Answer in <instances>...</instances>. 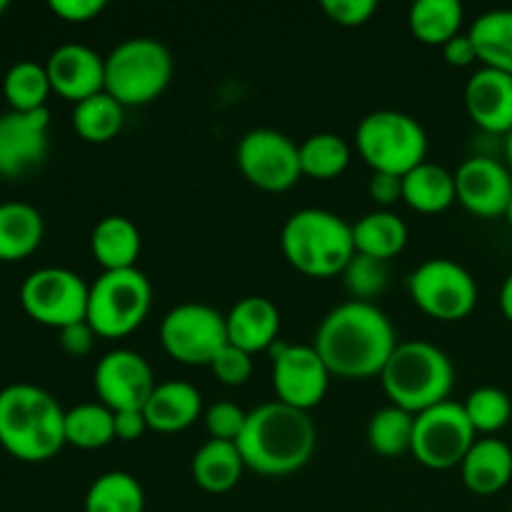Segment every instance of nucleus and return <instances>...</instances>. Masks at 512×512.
Masks as SVG:
<instances>
[{
	"label": "nucleus",
	"mask_w": 512,
	"mask_h": 512,
	"mask_svg": "<svg viewBox=\"0 0 512 512\" xmlns=\"http://www.w3.org/2000/svg\"><path fill=\"white\" fill-rule=\"evenodd\" d=\"M313 348L328 365L330 375L365 380L383 373L398 348V335L378 305L348 300L320 320Z\"/></svg>",
	"instance_id": "nucleus-1"
},
{
	"label": "nucleus",
	"mask_w": 512,
	"mask_h": 512,
	"mask_svg": "<svg viewBox=\"0 0 512 512\" xmlns=\"http://www.w3.org/2000/svg\"><path fill=\"white\" fill-rule=\"evenodd\" d=\"M245 468L265 478H283L303 470L318 445L310 413L273 400L250 410L238 438Z\"/></svg>",
	"instance_id": "nucleus-2"
},
{
	"label": "nucleus",
	"mask_w": 512,
	"mask_h": 512,
	"mask_svg": "<svg viewBox=\"0 0 512 512\" xmlns=\"http://www.w3.org/2000/svg\"><path fill=\"white\" fill-rule=\"evenodd\" d=\"M0 448L20 463L55 458L65 448V410L38 385H8L0 390Z\"/></svg>",
	"instance_id": "nucleus-3"
},
{
	"label": "nucleus",
	"mask_w": 512,
	"mask_h": 512,
	"mask_svg": "<svg viewBox=\"0 0 512 512\" xmlns=\"http://www.w3.org/2000/svg\"><path fill=\"white\" fill-rule=\"evenodd\" d=\"M280 248L305 278H335L355 255L353 225L330 210L303 208L285 220Z\"/></svg>",
	"instance_id": "nucleus-4"
},
{
	"label": "nucleus",
	"mask_w": 512,
	"mask_h": 512,
	"mask_svg": "<svg viewBox=\"0 0 512 512\" xmlns=\"http://www.w3.org/2000/svg\"><path fill=\"white\" fill-rule=\"evenodd\" d=\"M390 405L420 415L450 400L455 385L453 360L428 340L398 343L380 373Z\"/></svg>",
	"instance_id": "nucleus-5"
},
{
	"label": "nucleus",
	"mask_w": 512,
	"mask_h": 512,
	"mask_svg": "<svg viewBox=\"0 0 512 512\" xmlns=\"http://www.w3.org/2000/svg\"><path fill=\"white\" fill-rule=\"evenodd\" d=\"M173 78V55L155 38H130L105 58V93L123 108L158 100Z\"/></svg>",
	"instance_id": "nucleus-6"
},
{
	"label": "nucleus",
	"mask_w": 512,
	"mask_h": 512,
	"mask_svg": "<svg viewBox=\"0 0 512 512\" xmlns=\"http://www.w3.org/2000/svg\"><path fill=\"white\" fill-rule=\"evenodd\" d=\"M355 145L373 173L403 178L428 160V135L423 125L400 110H375L365 115L355 130Z\"/></svg>",
	"instance_id": "nucleus-7"
},
{
	"label": "nucleus",
	"mask_w": 512,
	"mask_h": 512,
	"mask_svg": "<svg viewBox=\"0 0 512 512\" xmlns=\"http://www.w3.org/2000/svg\"><path fill=\"white\" fill-rule=\"evenodd\" d=\"M153 305V288L143 270H105L88 295V323L98 338L118 340L145 323Z\"/></svg>",
	"instance_id": "nucleus-8"
},
{
	"label": "nucleus",
	"mask_w": 512,
	"mask_h": 512,
	"mask_svg": "<svg viewBox=\"0 0 512 512\" xmlns=\"http://www.w3.org/2000/svg\"><path fill=\"white\" fill-rule=\"evenodd\" d=\"M408 293L415 308L440 323L465 320L478 305L475 278L448 258H433L418 265L408 278Z\"/></svg>",
	"instance_id": "nucleus-9"
},
{
	"label": "nucleus",
	"mask_w": 512,
	"mask_h": 512,
	"mask_svg": "<svg viewBox=\"0 0 512 512\" xmlns=\"http://www.w3.org/2000/svg\"><path fill=\"white\" fill-rule=\"evenodd\" d=\"M90 285L68 268H40L20 285L25 315L45 328L63 330L88 318Z\"/></svg>",
	"instance_id": "nucleus-10"
},
{
	"label": "nucleus",
	"mask_w": 512,
	"mask_h": 512,
	"mask_svg": "<svg viewBox=\"0 0 512 512\" xmlns=\"http://www.w3.org/2000/svg\"><path fill=\"white\" fill-rule=\"evenodd\" d=\"M475 440H478V433L470 425L463 403L445 400V403L415 415L410 453L428 470H453L460 468Z\"/></svg>",
	"instance_id": "nucleus-11"
},
{
	"label": "nucleus",
	"mask_w": 512,
	"mask_h": 512,
	"mask_svg": "<svg viewBox=\"0 0 512 512\" xmlns=\"http://www.w3.org/2000/svg\"><path fill=\"white\" fill-rule=\"evenodd\" d=\"M160 343L183 365H208L228 345L225 315L205 303H183L168 310L160 323Z\"/></svg>",
	"instance_id": "nucleus-12"
},
{
	"label": "nucleus",
	"mask_w": 512,
	"mask_h": 512,
	"mask_svg": "<svg viewBox=\"0 0 512 512\" xmlns=\"http://www.w3.org/2000/svg\"><path fill=\"white\" fill-rule=\"evenodd\" d=\"M235 163L243 178L263 193H285L303 178L298 145L273 128L248 130L235 148Z\"/></svg>",
	"instance_id": "nucleus-13"
},
{
	"label": "nucleus",
	"mask_w": 512,
	"mask_h": 512,
	"mask_svg": "<svg viewBox=\"0 0 512 512\" xmlns=\"http://www.w3.org/2000/svg\"><path fill=\"white\" fill-rule=\"evenodd\" d=\"M273 388L280 403L310 413L328 395L330 370L313 345H273Z\"/></svg>",
	"instance_id": "nucleus-14"
},
{
	"label": "nucleus",
	"mask_w": 512,
	"mask_h": 512,
	"mask_svg": "<svg viewBox=\"0 0 512 512\" xmlns=\"http://www.w3.org/2000/svg\"><path fill=\"white\" fill-rule=\"evenodd\" d=\"M93 385L100 403L113 413H120V410H143L158 380L143 355L118 348L98 360Z\"/></svg>",
	"instance_id": "nucleus-15"
},
{
	"label": "nucleus",
	"mask_w": 512,
	"mask_h": 512,
	"mask_svg": "<svg viewBox=\"0 0 512 512\" xmlns=\"http://www.w3.org/2000/svg\"><path fill=\"white\" fill-rule=\"evenodd\" d=\"M48 108L33 113L8 110L0 115V175L23 178L38 170L50 148Z\"/></svg>",
	"instance_id": "nucleus-16"
},
{
	"label": "nucleus",
	"mask_w": 512,
	"mask_h": 512,
	"mask_svg": "<svg viewBox=\"0 0 512 512\" xmlns=\"http://www.w3.org/2000/svg\"><path fill=\"white\" fill-rule=\"evenodd\" d=\"M458 203L478 218H500L512 200V170L488 155H473L455 170Z\"/></svg>",
	"instance_id": "nucleus-17"
},
{
	"label": "nucleus",
	"mask_w": 512,
	"mask_h": 512,
	"mask_svg": "<svg viewBox=\"0 0 512 512\" xmlns=\"http://www.w3.org/2000/svg\"><path fill=\"white\" fill-rule=\"evenodd\" d=\"M45 70L53 93L70 103H83L105 90V58L88 45H60L50 53Z\"/></svg>",
	"instance_id": "nucleus-18"
},
{
	"label": "nucleus",
	"mask_w": 512,
	"mask_h": 512,
	"mask_svg": "<svg viewBox=\"0 0 512 512\" xmlns=\"http://www.w3.org/2000/svg\"><path fill=\"white\" fill-rule=\"evenodd\" d=\"M465 110L485 133H512V75L480 68L465 85Z\"/></svg>",
	"instance_id": "nucleus-19"
},
{
	"label": "nucleus",
	"mask_w": 512,
	"mask_h": 512,
	"mask_svg": "<svg viewBox=\"0 0 512 512\" xmlns=\"http://www.w3.org/2000/svg\"><path fill=\"white\" fill-rule=\"evenodd\" d=\"M228 325V343L245 353L255 355L273 350L280 335V310L273 300L263 295H248L238 300L225 315Z\"/></svg>",
	"instance_id": "nucleus-20"
},
{
	"label": "nucleus",
	"mask_w": 512,
	"mask_h": 512,
	"mask_svg": "<svg viewBox=\"0 0 512 512\" xmlns=\"http://www.w3.org/2000/svg\"><path fill=\"white\" fill-rule=\"evenodd\" d=\"M203 413V395L195 385L183 380H165L155 385L145 403L143 415L148 430L155 433H180L188 430Z\"/></svg>",
	"instance_id": "nucleus-21"
},
{
	"label": "nucleus",
	"mask_w": 512,
	"mask_h": 512,
	"mask_svg": "<svg viewBox=\"0 0 512 512\" xmlns=\"http://www.w3.org/2000/svg\"><path fill=\"white\" fill-rule=\"evenodd\" d=\"M460 475L470 493L490 498L505 490L512 480V450L498 438H478L465 460Z\"/></svg>",
	"instance_id": "nucleus-22"
},
{
	"label": "nucleus",
	"mask_w": 512,
	"mask_h": 512,
	"mask_svg": "<svg viewBox=\"0 0 512 512\" xmlns=\"http://www.w3.org/2000/svg\"><path fill=\"white\" fill-rule=\"evenodd\" d=\"M143 248L138 225L125 215H108L90 233V253L95 263L105 270L135 268Z\"/></svg>",
	"instance_id": "nucleus-23"
},
{
	"label": "nucleus",
	"mask_w": 512,
	"mask_h": 512,
	"mask_svg": "<svg viewBox=\"0 0 512 512\" xmlns=\"http://www.w3.org/2000/svg\"><path fill=\"white\" fill-rule=\"evenodd\" d=\"M45 220L38 208L20 200L0 203V263H18L40 248Z\"/></svg>",
	"instance_id": "nucleus-24"
},
{
	"label": "nucleus",
	"mask_w": 512,
	"mask_h": 512,
	"mask_svg": "<svg viewBox=\"0 0 512 512\" xmlns=\"http://www.w3.org/2000/svg\"><path fill=\"white\" fill-rule=\"evenodd\" d=\"M403 203L423 215L445 213L450 205L458 203L455 173L445 170L443 165L425 160L408 175H403Z\"/></svg>",
	"instance_id": "nucleus-25"
},
{
	"label": "nucleus",
	"mask_w": 512,
	"mask_h": 512,
	"mask_svg": "<svg viewBox=\"0 0 512 512\" xmlns=\"http://www.w3.org/2000/svg\"><path fill=\"white\" fill-rule=\"evenodd\" d=\"M195 485L210 495L230 493L240 483L245 473L243 455L238 445L225 443V440H208L190 463Z\"/></svg>",
	"instance_id": "nucleus-26"
},
{
	"label": "nucleus",
	"mask_w": 512,
	"mask_h": 512,
	"mask_svg": "<svg viewBox=\"0 0 512 512\" xmlns=\"http://www.w3.org/2000/svg\"><path fill=\"white\" fill-rule=\"evenodd\" d=\"M355 253L378 260H393L408 245V225L393 210H373L353 223Z\"/></svg>",
	"instance_id": "nucleus-27"
},
{
	"label": "nucleus",
	"mask_w": 512,
	"mask_h": 512,
	"mask_svg": "<svg viewBox=\"0 0 512 512\" xmlns=\"http://www.w3.org/2000/svg\"><path fill=\"white\" fill-rule=\"evenodd\" d=\"M483 68L512 75V10H488L478 15L468 30Z\"/></svg>",
	"instance_id": "nucleus-28"
},
{
	"label": "nucleus",
	"mask_w": 512,
	"mask_h": 512,
	"mask_svg": "<svg viewBox=\"0 0 512 512\" xmlns=\"http://www.w3.org/2000/svg\"><path fill=\"white\" fill-rule=\"evenodd\" d=\"M465 10L458 0H418L410 5L408 25L423 45H440L460 35Z\"/></svg>",
	"instance_id": "nucleus-29"
},
{
	"label": "nucleus",
	"mask_w": 512,
	"mask_h": 512,
	"mask_svg": "<svg viewBox=\"0 0 512 512\" xmlns=\"http://www.w3.org/2000/svg\"><path fill=\"white\" fill-rule=\"evenodd\" d=\"M85 512H145L143 485L123 470L103 473L85 493Z\"/></svg>",
	"instance_id": "nucleus-30"
},
{
	"label": "nucleus",
	"mask_w": 512,
	"mask_h": 512,
	"mask_svg": "<svg viewBox=\"0 0 512 512\" xmlns=\"http://www.w3.org/2000/svg\"><path fill=\"white\" fill-rule=\"evenodd\" d=\"M125 108L103 90L93 98L75 103L73 108V130L85 143L103 145L110 143L123 130Z\"/></svg>",
	"instance_id": "nucleus-31"
},
{
	"label": "nucleus",
	"mask_w": 512,
	"mask_h": 512,
	"mask_svg": "<svg viewBox=\"0 0 512 512\" xmlns=\"http://www.w3.org/2000/svg\"><path fill=\"white\" fill-rule=\"evenodd\" d=\"M115 440V413L103 403H83L65 410V445L100 450Z\"/></svg>",
	"instance_id": "nucleus-32"
},
{
	"label": "nucleus",
	"mask_w": 512,
	"mask_h": 512,
	"mask_svg": "<svg viewBox=\"0 0 512 512\" xmlns=\"http://www.w3.org/2000/svg\"><path fill=\"white\" fill-rule=\"evenodd\" d=\"M303 178L333 180L348 170L353 150L348 140L335 133H315L298 145Z\"/></svg>",
	"instance_id": "nucleus-33"
},
{
	"label": "nucleus",
	"mask_w": 512,
	"mask_h": 512,
	"mask_svg": "<svg viewBox=\"0 0 512 512\" xmlns=\"http://www.w3.org/2000/svg\"><path fill=\"white\" fill-rule=\"evenodd\" d=\"M50 93L53 88H50L48 70L35 60H20V63L10 65L3 78L5 100H8L10 110H18V113L43 110Z\"/></svg>",
	"instance_id": "nucleus-34"
},
{
	"label": "nucleus",
	"mask_w": 512,
	"mask_h": 512,
	"mask_svg": "<svg viewBox=\"0 0 512 512\" xmlns=\"http://www.w3.org/2000/svg\"><path fill=\"white\" fill-rule=\"evenodd\" d=\"M415 415L403 408H380L368 423V445L383 458H400L413 448Z\"/></svg>",
	"instance_id": "nucleus-35"
},
{
	"label": "nucleus",
	"mask_w": 512,
	"mask_h": 512,
	"mask_svg": "<svg viewBox=\"0 0 512 512\" xmlns=\"http://www.w3.org/2000/svg\"><path fill=\"white\" fill-rule=\"evenodd\" d=\"M465 415L470 425L483 438H495V433L505 428L512 418V400L505 390L485 385V388L473 390L463 403Z\"/></svg>",
	"instance_id": "nucleus-36"
},
{
	"label": "nucleus",
	"mask_w": 512,
	"mask_h": 512,
	"mask_svg": "<svg viewBox=\"0 0 512 512\" xmlns=\"http://www.w3.org/2000/svg\"><path fill=\"white\" fill-rule=\"evenodd\" d=\"M340 278H343V285L345 290H348L350 300L373 303V300H378L380 295L388 290L390 268L385 260L355 253Z\"/></svg>",
	"instance_id": "nucleus-37"
},
{
	"label": "nucleus",
	"mask_w": 512,
	"mask_h": 512,
	"mask_svg": "<svg viewBox=\"0 0 512 512\" xmlns=\"http://www.w3.org/2000/svg\"><path fill=\"white\" fill-rule=\"evenodd\" d=\"M245 420H248V413L240 405L228 403V400L210 405L205 410V428H208L210 440L238 443L240 433L245 428Z\"/></svg>",
	"instance_id": "nucleus-38"
},
{
	"label": "nucleus",
	"mask_w": 512,
	"mask_h": 512,
	"mask_svg": "<svg viewBox=\"0 0 512 512\" xmlns=\"http://www.w3.org/2000/svg\"><path fill=\"white\" fill-rule=\"evenodd\" d=\"M210 370H213V375L223 385L238 388V385L248 383L250 375H253V355L228 343L215 355V360L210 363Z\"/></svg>",
	"instance_id": "nucleus-39"
},
{
	"label": "nucleus",
	"mask_w": 512,
	"mask_h": 512,
	"mask_svg": "<svg viewBox=\"0 0 512 512\" xmlns=\"http://www.w3.org/2000/svg\"><path fill=\"white\" fill-rule=\"evenodd\" d=\"M323 13L343 28H360L368 23L378 10L375 0H323L320 3Z\"/></svg>",
	"instance_id": "nucleus-40"
},
{
	"label": "nucleus",
	"mask_w": 512,
	"mask_h": 512,
	"mask_svg": "<svg viewBox=\"0 0 512 512\" xmlns=\"http://www.w3.org/2000/svg\"><path fill=\"white\" fill-rule=\"evenodd\" d=\"M50 10L65 23H90L105 10V0H50Z\"/></svg>",
	"instance_id": "nucleus-41"
},
{
	"label": "nucleus",
	"mask_w": 512,
	"mask_h": 512,
	"mask_svg": "<svg viewBox=\"0 0 512 512\" xmlns=\"http://www.w3.org/2000/svg\"><path fill=\"white\" fill-rule=\"evenodd\" d=\"M368 195L378 210H390L403 200V178L390 173H373L368 183Z\"/></svg>",
	"instance_id": "nucleus-42"
},
{
	"label": "nucleus",
	"mask_w": 512,
	"mask_h": 512,
	"mask_svg": "<svg viewBox=\"0 0 512 512\" xmlns=\"http://www.w3.org/2000/svg\"><path fill=\"white\" fill-rule=\"evenodd\" d=\"M58 333H60V348H63L68 355H75V358H83V355H88L90 350H93L95 338H98V335H95V330L90 328L88 320L68 325V328L58 330Z\"/></svg>",
	"instance_id": "nucleus-43"
},
{
	"label": "nucleus",
	"mask_w": 512,
	"mask_h": 512,
	"mask_svg": "<svg viewBox=\"0 0 512 512\" xmlns=\"http://www.w3.org/2000/svg\"><path fill=\"white\" fill-rule=\"evenodd\" d=\"M145 433H148V423H145L143 410H120V413H115V440L135 443Z\"/></svg>",
	"instance_id": "nucleus-44"
},
{
	"label": "nucleus",
	"mask_w": 512,
	"mask_h": 512,
	"mask_svg": "<svg viewBox=\"0 0 512 512\" xmlns=\"http://www.w3.org/2000/svg\"><path fill=\"white\" fill-rule=\"evenodd\" d=\"M443 58L453 68H468V65L478 63V50H475L468 33H460L450 43L443 45Z\"/></svg>",
	"instance_id": "nucleus-45"
},
{
	"label": "nucleus",
	"mask_w": 512,
	"mask_h": 512,
	"mask_svg": "<svg viewBox=\"0 0 512 512\" xmlns=\"http://www.w3.org/2000/svg\"><path fill=\"white\" fill-rule=\"evenodd\" d=\"M500 310H503L505 318L512 323V273L505 278L503 288H500Z\"/></svg>",
	"instance_id": "nucleus-46"
},
{
	"label": "nucleus",
	"mask_w": 512,
	"mask_h": 512,
	"mask_svg": "<svg viewBox=\"0 0 512 512\" xmlns=\"http://www.w3.org/2000/svg\"><path fill=\"white\" fill-rule=\"evenodd\" d=\"M505 155H508V165L512 170V133L505 135Z\"/></svg>",
	"instance_id": "nucleus-47"
},
{
	"label": "nucleus",
	"mask_w": 512,
	"mask_h": 512,
	"mask_svg": "<svg viewBox=\"0 0 512 512\" xmlns=\"http://www.w3.org/2000/svg\"><path fill=\"white\" fill-rule=\"evenodd\" d=\"M5 10H8V0H0V18H3Z\"/></svg>",
	"instance_id": "nucleus-48"
},
{
	"label": "nucleus",
	"mask_w": 512,
	"mask_h": 512,
	"mask_svg": "<svg viewBox=\"0 0 512 512\" xmlns=\"http://www.w3.org/2000/svg\"><path fill=\"white\" fill-rule=\"evenodd\" d=\"M505 218H508V223H510V228H512V200H510V208H508V213H505Z\"/></svg>",
	"instance_id": "nucleus-49"
},
{
	"label": "nucleus",
	"mask_w": 512,
	"mask_h": 512,
	"mask_svg": "<svg viewBox=\"0 0 512 512\" xmlns=\"http://www.w3.org/2000/svg\"><path fill=\"white\" fill-rule=\"evenodd\" d=\"M510 512H512V505H510Z\"/></svg>",
	"instance_id": "nucleus-50"
}]
</instances>
